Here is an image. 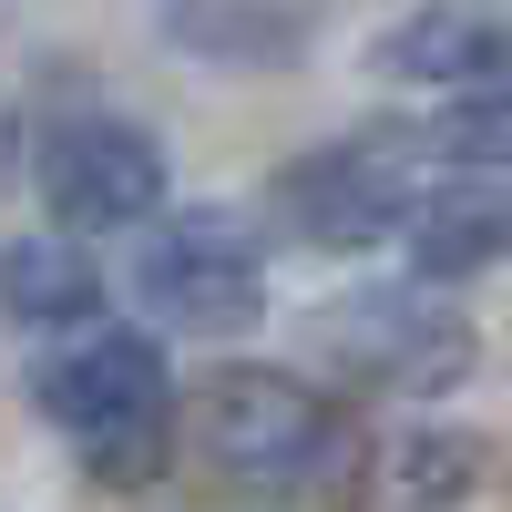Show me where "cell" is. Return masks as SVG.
Listing matches in <instances>:
<instances>
[{"label": "cell", "instance_id": "cell-10", "mask_svg": "<svg viewBox=\"0 0 512 512\" xmlns=\"http://www.w3.org/2000/svg\"><path fill=\"white\" fill-rule=\"evenodd\" d=\"M175 41L195 62H297V41H308V0H175Z\"/></svg>", "mask_w": 512, "mask_h": 512}, {"label": "cell", "instance_id": "cell-12", "mask_svg": "<svg viewBox=\"0 0 512 512\" xmlns=\"http://www.w3.org/2000/svg\"><path fill=\"white\" fill-rule=\"evenodd\" d=\"M431 144L461 164V175L512 185V82H492V93H461V103L431 123Z\"/></svg>", "mask_w": 512, "mask_h": 512}, {"label": "cell", "instance_id": "cell-1", "mask_svg": "<svg viewBox=\"0 0 512 512\" xmlns=\"http://www.w3.org/2000/svg\"><path fill=\"white\" fill-rule=\"evenodd\" d=\"M31 410L93 461L103 482H154L175 441V379L144 328H82L72 349L31 369Z\"/></svg>", "mask_w": 512, "mask_h": 512}, {"label": "cell", "instance_id": "cell-11", "mask_svg": "<svg viewBox=\"0 0 512 512\" xmlns=\"http://www.w3.org/2000/svg\"><path fill=\"white\" fill-rule=\"evenodd\" d=\"M482 482V441L461 431H410L390 461H379V512H441Z\"/></svg>", "mask_w": 512, "mask_h": 512}, {"label": "cell", "instance_id": "cell-13", "mask_svg": "<svg viewBox=\"0 0 512 512\" xmlns=\"http://www.w3.org/2000/svg\"><path fill=\"white\" fill-rule=\"evenodd\" d=\"M11 164H21V144H11V123H0V175H11Z\"/></svg>", "mask_w": 512, "mask_h": 512}, {"label": "cell", "instance_id": "cell-2", "mask_svg": "<svg viewBox=\"0 0 512 512\" xmlns=\"http://www.w3.org/2000/svg\"><path fill=\"white\" fill-rule=\"evenodd\" d=\"M134 297L185 328V338H246L267 318V246L236 205H195V216H154L134 256Z\"/></svg>", "mask_w": 512, "mask_h": 512}, {"label": "cell", "instance_id": "cell-4", "mask_svg": "<svg viewBox=\"0 0 512 512\" xmlns=\"http://www.w3.org/2000/svg\"><path fill=\"white\" fill-rule=\"evenodd\" d=\"M31 185L62 216L72 246L82 236H123V226L164 216V144L144 123H123V113H72V123H41Z\"/></svg>", "mask_w": 512, "mask_h": 512}, {"label": "cell", "instance_id": "cell-8", "mask_svg": "<svg viewBox=\"0 0 512 512\" xmlns=\"http://www.w3.org/2000/svg\"><path fill=\"white\" fill-rule=\"evenodd\" d=\"M400 246H410V277L420 287H461V277L502 267V256H512V185H482V175L431 185V195L410 205Z\"/></svg>", "mask_w": 512, "mask_h": 512}, {"label": "cell", "instance_id": "cell-3", "mask_svg": "<svg viewBox=\"0 0 512 512\" xmlns=\"http://www.w3.org/2000/svg\"><path fill=\"white\" fill-rule=\"evenodd\" d=\"M195 441H205L216 472H236L256 492H308V482L338 472L349 420H338V400H318L287 369H226L205 390V410H195Z\"/></svg>", "mask_w": 512, "mask_h": 512}, {"label": "cell", "instance_id": "cell-6", "mask_svg": "<svg viewBox=\"0 0 512 512\" xmlns=\"http://www.w3.org/2000/svg\"><path fill=\"white\" fill-rule=\"evenodd\" d=\"M318 349L349 379H369V390L431 400L451 379H472V318L441 308V297H420V287H369V297H338L318 318Z\"/></svg>", "mask_w": 512, "mask_h": 512}, {"label": "cell", "instance_id": "cell-5", "mask_svg": "<svg viewBox=\"0 0 512 512\" xmlns=\"http://www.w3.org/2000/svg\"><path fill=\"white\" fill-rule=\"evenodd\" d=\"M410 134L400 123H369V134H338L318 154H297L287 175H277V216L308 236V246H379V236H400L410 226Z\"/></svg>", "mask_w": 512, "mask_h": 512}, {"label": "cell", "instance_id": "cell-7", "mask_svg": "<svg viewBox=\"0 0 512 512\" xmlns=\"http://www.w3.org/2000/svg\"><path fill=\"white\" fill-rule=\"evenodd\" d=\"M379 72L400 82H441V93H492V82H512V21L472 11V0H420L410 21L379 31Z\"/></svg>", "mask_w": 512, "mask_h": 512}, {"label": "cell", "instance_id": "cell-9", "mask_svg": "<svg viewBox=\"0 0 512 512\" xmlns=\"http://www.w3.org/2000/svg\"><path fill=\"white\" fill-rule=\"evenodd\" d=\"M93 308H103V267H93L62 226L0 246V318H11V328H41V338H52V328H93Z\"/></svg>", "mask_w": 512, "mask_h": 512}]
</instances>
